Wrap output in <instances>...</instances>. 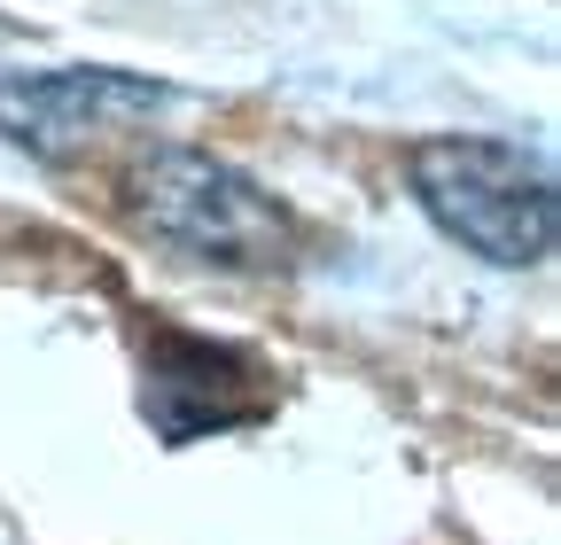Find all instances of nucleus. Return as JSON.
Listing matches in <instances>:
<instances>
[{"label":"nucleus","mask_w":561,"mask_h":545,"mask_svg":"<svg viewBox=\"0 0 561 545\" xmlns=\"http://www.w3.org/2000/svg\"><path fill=\"white\" fill-rule=\"evenodd\" d=\"M413 195L468 257L483 265H546L561 234V195L553 172L515 149V141H483V132H437L405 156Z\"/></svg>","instance_id":"1"},{"label":"nucleus","mask_w":561,"mask_h":545,"mask_svg":"<svg viewBox=\"0 0 561 545\" xmlns=\"http://www.w3.org/2000/svg\"><path fill=\"white\" fill-rule=\"evenodd\" d=\"M172 94L117 62H62V71H9L0 79V132L32 156H79L102 132L149 125Z\"/></svg>","instance_id":"3"},{"label":"nucleus","mask_w":561,"mask_h":545,"mask_svg":"<svg viewBox=\"0 0 561 545\" xmlns=\"http://www.w3.org/2000/svg\"><path fill=\"white\" fill-rule=\"evenodd\" d=\"M265 405V374L203 335H157L149 344V382H140V414L157 421L164 444H187L203 429H234Z\"/></svg>","instance_id":"4"},{"label":"nucleus","mask_w":561,"mask_h":545,"mask_svg":"<svg viewBox=\"0 0 561 545\" xmlns=\"http://www.w3.org/2000/svg\"><path fill=\"white\" fill-rule=\"evenodd\" d=\"M133 219L164 250L219 265V272H273L297 250V219L210 149H149L133 164Z\"/></svg>","instance_id":"2"}]
</instances>
